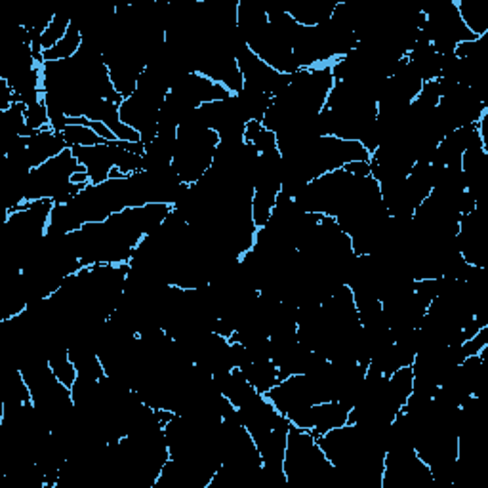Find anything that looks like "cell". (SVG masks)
Segmentation results:
<instances>
[{"label": "cell", "instance_id": "cell-5", "mask_svg": "<svg viewBox=\"0 0 488 488\" xmlns=\"http://www.w3.org/2000/svg\"><path fill=\"white\" fill-rule=\"evenodd\" d=\"M349 409H345L338 401H327L313 405L309 410V431L315 437H321L336 428L349 424Z\"/></svg>", "mask_w": 488, "mask_h": 488}, {"label": "cell", "instance_id": "cell-4", "mask_svg": "<svg viewBox=\"0 0 488 488\" xmlns=\"http://www.w3.org/2000/svg\"><path fill=\"white\" fill-rule=\"evenodd\" d=\"M65 149H69V145H67L63 134L54 128H44L27 136L25 155L31 168H37L48 162L50 159L61 155Z\"/></svg>", "mask_w": 488, "mask_h": 488}, {"label": "cell", "instance_id": "cell-8", "mask_svg": "<svg viewBox=\"0 0 488 488\" xmlns=\"http://www.w3.org/2000/svg\"><path fill=\"white\" fill-rule=\"evenodd\" d=\"M82 48V32L80 29L71 22L69 31H67V35L54 46L46 50L42 54V63L44 61H61V60H69L73 56L78 54V50Z\"/></svg>", "mask_w": 488, "mask_h": 488}, {"label": "cell", "instance_id": "cell-7", "mask_svg": "<svg viewBox=\"0 0 488 488\" xmlns=\"http://www.w3.org/2000/svg\"><path fill=\"white\" fill-rule=\"evenodd\" d=\"M61 134H63L67 145H69V149L107 143L97 136V132L90 126L88 119H69L67 121V126L61 130Z\"/></svg>", "mask_w": 488, "mask_h": 488}, {"label": "cell", "instance_id": "cell-9", "mask_svg": "<svg viewBox=\"0 0 488 488\" xmlns=\"http://www.w3.org/2000/svg\"><path fill=\"white\" fill-rule=\"evenodd\" d=\"M48 364H50V370H52L54 376L71 390L73 383L77 382L78 378V370L75 366V363L71 361L69 357V349L67 347H60L56 351L50 353L48 357Z\"/></svg>", "mask_w": 488, "mask_h": 488}, {"label": "cell", "instance_id": "cell-10", "mask_svg": "<svg viewBox=\"0 0 488 488\" xmlns=\"http://www.w3.org/2000/svg\"><path fill=\"white\" fill-rule=\"evenodd\" d=\"M71 15H63V14H54L52 22L46 27V31L42 32V37L39 41V52L41 56L46 52V50L54 48L65 35L67 31L71 27Z\"/></svg>", "mask_w": 488, "mask_h": 488}, {"label": "cell", "instance_id": "cell-6", "mask_svg": "<svg viewBox=\"0 0 488 488\" xmlns=\"http://www.w3.org/2000/svg\"><path fill=\"white\" fill-rule=\"evenodd\" d=\"M241 373L244 374V378L250 382V385L254 387V390L262 395H265L267 391H272L273 387L282 380L277 364L272 359H258L252 361L250 364H246Z\"/></svg>", "mask_w": 488, "mask_h": 488}, {"label": "cell", "instance_id": "cell-3", "mask_svg": "<svg viewBox=\"0 0 488 488\" xmlns=\"http://www.w3.org/2000/svg\"><path fill=\"white\" fill-rule=\"evenodd\" d=\"M73 155L84 166V170L90 176V183H104L111 178V172L116 166V151L119 142L99 143L92 147H73Z\"/></svg>", "mask_w": 488, "mask_h": 488}, {"label": "cell", "instance_id": "cell-2", "mask_svg": "<svg viewBox=\"0 0 488 488\" xmlns=\"http://www.w3.org/2000/svg\"><path fill=\"white\" fill-rule=\"evenodd\" d=\"M80 168L71 149H65L61 155L32 168L25 181V203L32 200H52L54 205L69 203L82 191V188L73 183V176Z\"/></svg>", "mask_w": 488, "mask_h": 488}, {"label": "cell", "instance_id": "cell-1", "mask_svg": "<svg viewBox=\"0 0 488 488\" xmlns=\"http://www.w3.org/2000/svg\"><path fill=\"white\" fill-rule=\"evenodd\" d=\"M220 136L197 121L195 113L185 119L176 132V149L172 168L188 185L203 180L214 164Z\"/></svg>", "mask_w": 488, "mask_h": 488}]
</instances>
